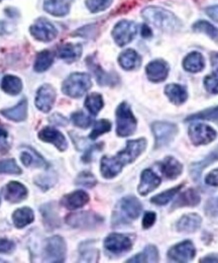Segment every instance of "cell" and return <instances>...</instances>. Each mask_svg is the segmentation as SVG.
Returning a JSON list of instances; mask_svg holds the SVG:
<instances>
[{"label": "cell", "mask_w": 218, "mask_h": 263, "mask_svg": "<svg viewBox=\"0 0 218 263\" xmlns=\"http://www.w3.org/2000/svg\"><path fill=\"white\" fill-rule=\"evenodd\" d=\"M143 17L151 25L164 32H175L181 28L180 21L169 10L150 6L142 11Z\"/></svg>", "instance_id": "cell-2"}, {"label": "cell", "mask_w": 218, "mask_h": 263, "mask_svg": "<svg viewBox=\"0 0 218 263\" xmlns=\"http://www.w3.org/2000/svg\"><path fill=\"white\" fill-rule=\"evenodd\" d=\"M205 11H206L208 16H210L213 21H215L216 23H218V5L207 7Z\"/></svg>", "instance_id": "cell-49"}, {"label": "cell", "mask_w": 218, "mask_h": 263, "mask_svg": "<svg viewBox=\"0 0 218 263\" xmlns=\"http://www.w3.org/2000/svg\"><path fill=\"white\" fill-rule=\"evenodd\" d=\"M1 88L4 92L10 96H16L23 90V82L22 80L13 75H6L2 79Z\"/></svg>", "instance_id": "cell-28"}, {"label": "cell", "mask_w": 218, "mask_h": 263, "mask_svg": "<svg viewBox=\"0 0 218 263\" xmlns=\"http://www.w3.org/2000/svg\"><path fill=\"white\" fill-rule=\"evenodd\" d=\"M202 219L197 214H188L183 216L177 223V230L183 233H193L201 226Z\"/></svg>", "instance_id": "cell-22"}, {"label": "cell", "mask_w": 218, "mask_h": 263, "mask_svg": "<svg viewBox=\"0 0 218 263\" xmlns=\"http://www.w3.org/2000/svg\"><path fill=\"white\" fill-rule=\"evenodd\" d=\"M30 31L34 39L42 42H51L58 34L57 29L45 18H39L36 21V23L30 28Z\"/></svg>", "instance_id": "cell-12"}, {"label": "cell", "mask_w": 218, "mask_h": 263, "mask_svg": "<svg viewBox=\"0 0 218 263\" xmlns=\"http://www.w3.org/2000/svg\"><path fill=\"white\" fill-rule=\"evenodd\" d=\"M51 121L57 125H60V126H66L68 124L67 120L65 118L61 117L60 115H55L51 118Z\"/></svg>", "instance_id": "cell-50"}, {"label": "cell", "mask_w": 218, "mask_h": 263, "mask_svg": "<svg viewBox=\"0 0 218 263\" xmlns=\"http://www.w3.org/2000/svg\"><path fill=\"white\" fill-rule=\"evenodd\" d=\"M103 219L92 212H80L71 214L67 217L66 222L74 228H94L102 223Z\"/></svg>", "instance_id": "cell-9"}, {"label": "cell", "mask_w": 218, "mask_h": 263, "mask_svg": "<svg viewBox=\"0 0 218 263\" xmlns=\"http://www.w3.org/2000/svg\"><path fill=\"white\" fill-rule=\"evenodd\" d=\"M148 78L153 82L164 81L169 73V65L163 60H155L146 68Z\"/></svg>", "instance_id": "cell-17"}, {"label": "cell", "mask_w": 218, "mask_h": 263, "mask_svg": "<svg viewBox=\"0 0 218 263\" xmlns=\"http://www.w3.org/2000/svg\"><path fill=\"white\" fill-rule=\"evenodd\" d=\"M152 130L156 139V148L170 144L178 133L177 126L168 122H155L152 125Z\"/></svg>", "instance_id": "cell-7"}, {"label": "cell", "mask_w": 218, "mask_h": 263, "mask_svg": "<svg viewBox=\"0 0 218 263\" xmlns=\"http://www.w3.org/2000/svg\"><path fill=\"white\" fill-rule=\"evenodd\" d=\"M142 34L144 37H149L152 35V31L150 30V28L148 26H144L143 27V31H142Z\"/></svg>", "instance_id": "cell-52"}, {"label": "cell", "mask_w": 218, "mask_h": 263, "mask_svg": "<svg viewBox=\"0 0 218 263\" xmlns=\"http://www.w3.org/2000/svg\"><path fill=\"white\" fill-rule=\"evenodd\" d=\"M21 160L27 167H43L46 166V162L42 156H39L36 152H24L21 156Z\"/></svg>", "instance_id": "cell-36"}, {"label": "cell", "mask_w": 218, "mask_h": 263, "mask_svg": "<svg viewBox=\"0 0 218 263\" xmlns=\"http://www.w3.org/2000/svg\"><path fill=\"white\" fill-rule=\"evenodd\" d=\"M211 63L215 68H218V53H215L211 57Z\"/></svg>", "instance_id": "cell-54"}, {"label": "cell", "mask_w": 218, "mask_h": 263, "mask_svg": "<svg viewBox=\"0 0 218 263\" xmlns=\"http://www.w3.org/2000/svg\"><path fill=\"white\" fill-rule=\"evenodd\" d=\"M0 173L4 174H21L22 169L16 164L14 159L0 160Z\"/></svg>", "instance_id": "cell-40"}, {"label": "cell", "mask_w": 218, "mask_h": 263, "mask_svg": "<svg viewBox=\"0 0 218 263\" xmlns=\"http://www.w3.org/2000/svg\"><path fill=\"white\" fill-rule=\"evenodd\" d=\"M58 55L63 60L76 61L82 55V46L79 44H65L59 49Z\"/></svg>", "instance_id": "cell-25"}, {"label": "cell", "mask_w": 218, "mask_h": 263, "mask_svg": "<svg viewBox=\"0 0 218 263\" xmlns=\"http://www.w3.org/2000/svg\"><path fill=\"white\" fill-rule=\"evenodd\" d=\"M158 261V251L155 246L149 245L145 250L127 260V262H157Z\"/></svg>", "instance_id": "cell-32"}, {"label": "cell", "mask_w": 218, "mask_h": 263, "mask_svg": "<svg viewBox=\"0 0 218 263\" xmlns=\"http://www.w3.org/2000/svg\"><path fill=\"white\" fill-rule=\"evenodd\" d=\"M6 33V24L4 22H0V35Z\"/></svg>", "instance_id": "cell-55"}, {"label": "cell", "mask_w": 218, "mask_h": 263, "mask_svg": "<svg viewBox=\"0 0 218 263\" xmlns=\"http://www.w3.org/2000/svg\"><path fill=\"white\" fill-rule=\"evenodd\" d=\"M72 1L73 0H45L44 8L48 13L62 17L69 13Z\"/></svg>", "instance_id": "cell-19"}, {"label": "cell", "mask_w": 218, "mask_h": 263, "mask_svg": "<svg viewBox=\"0 0 218 263\" xmlns=\"http://www.w3.org/2000/svg\"><path fill=\"white\" fill-rule=\"evenodd\" d=\"M184 69L190 73H197L203 70L204 59L203 56L198 52H192L183 61Z\"/></svg>", "instance_id": "cell-30"}, {"label": "cell", "mask_w": 218, "mask_h": 263, "mask_svg": "<svg viewBox=\"0 0 218 263\" xmlns=\"http://www.w3.org/2000/svg\"><path fill=\"white\" fill-rule=\"evenodd\" d=\"M166 96L176 105H180L187 100V91L179 84H169L165 88Z\"/></svg>", "instance_id": "cell-24"}, {"label": "cell", "mask_w": 218, "mask_h": 263, "mask_svg": "<svg viewBox=\"0 0 218 263\" xmlns=\"http://www.w3.org/2000/svg\"><path fill=\"white\" fill-rule=\"evenodd\" d=\"M200 200H201V197L199 193L194 189H190L182 195H180V197H178V199L174 202V205L172 209L174 210L176 208H181V206H195L199 204Z\"/></svg>", "instance_id": "cell-26"}, {"label": "cell", "mask_w": 218, "mask_h": 263, "mask_svg": "<svg viewBox=\"0 0 218 263\" xmlns=\"http://www.w3.org/2000/svg\"><path fill=\"white\" fill-rule=\"evenodd\" d=\"M156 222V214L153 212H148L146 213L144 220H143V227L145 229H149L151 228Z\"/></svg>", "instance_id": "cell-47"}, {"label": "cell", "mask_w": 218, "mask_h": 263, "mask_svg": "<svg viewBox=\"0 0 218 263\" xmlns=\"http://www.w3.org/2000/svg\"><path fill=\"white\" fill-rule=\"evenodd\" d=\"M196 255V249L191 241H184L173 246L169 252L168 257L175 262H189Z\"/></svg>", "instance_id": "cell-11"}, {"label": "cell", "mask_w": 218, "mask_h": 263, "mask_svg": "<svg viewBox=\"0 0 218 263\" xmlns=\"http://www.w3.org/2000/svg\"><path fill=\"white\" fill-rule=\"evenodd\" d=\"M0 1H2V0H0Z\"/></svg>", "instance_id": "cell-56"}, {"label": "cell", "mask_w": 218, "mask_h": 263, "mask_svg": "<svg viewBox=\"0 0 218 263\" xmlns=\"http://www.w3.org/2000/svg\"><path fill=\"white\" fill-rule=\"evenodd\" d=\"M4 197L12 203H19L28 196V190L17 181L9 182L3 190Z\"/></svg>", "instance_id": "cell-16"}, {"label": "cell", "mask_w": 218, "mask_h": 263, "mask_svg": "<svg viewBox=\"0 0 218 263\" xmlns=\"http://www.w3.org/2000/svg\"><path fill=\"white\" fill-rule=\"evenodd\" d=\"M193 120H211L216 121L218 120V106L211 107L208 109H205L203 111H200L198 114L192 115L188 117L186 121H193Z\"/></svg>", "instance_id": "cell-39"}, {"label": "cell", "mask_w": 218, "mask_h": 263, "mask_svg": "<svg viewBox=\"0 0 218 263\" xmlns=\"http://www.w3.org/2000/svg\"><path fill=\"white\" fill-rule=\"evenodd\" d=\"M15 248V244L7 239H0V253H10Z\"/></svg>", "instance_id": "cell-46"}, {"label": "cell", "mask_w": 218, "mask_h": 263, "mask_svg": "<svg viewBox=\"0 0 218 263\" xmlns=\"http://www.w3.org/2000/svg\"><path fill=\"white\" fill-rule=\"evenodd\" d=\"M204 86L206 90L210 93L217 95L218 93V71L213 72L208 75L204 79Z\"/></svg>", "instance_id": "cell-45"}, {"label": "cell", "mask_w": 218, "mask_h": 263, "mask_svg": "<svg viewBox=\"0 0 218 263\" xmlns=\"http://www.w3.org/2000/svg\"><path fill=\"white\" fill-rule=\"evenodd\" d=\"M142 210V203L136 197L133 196L124 197L114 212L113 225L126 224L137 219Z\"/></svg>", "instance_id": "cell-3"}, {"label": "cell", "mask_w": 218, "mask_h": 263, "mask_svg": "<svg viewBox=\"0 0 218 263\" xmlns=\"http://www.w3.org/2000/svg\"><path fill=\"white\" fill-rule=\"evenodd\" d=\"M66 243L62 237L54 236L47 240L44 250V261L63 262L66 258Z\"/></svg>", "instance_id": "cell-6"}, {"label": "cell", "mask_w": 218, "mask_h": 263, "mask_svg": "<svg viewBox=\"0 0 218 263\" xmlns=\"http://www.w3.org/2000/svg\"><path fill=\"white\" fill-rule=\"evenodd\" d=\"M163 175L168 179H176L183 171L182 164L174 157H167L161 164Z\"/></svg>", "instance_id": "cell-23"}, {"label": "cell", "mask_w": 218, "mask_h": 263, "mask_svg": "<svg viewBox=\"0 0 218 263\" xmlns=\"http://www.w3.org/2000/svg\"><path fill=\"white\" fill-rule=\"evenodd\" d=\"M136 119L129 105L123 102L116 109V133L120 137H128L136 129Z\"/></svg>", "instance_id": "cell-5"}, {"label": "cell", "mask_w": 218, "mask_h": 263, "mask_svg": "<svg viewBox=\"0 0 218 263\" xmlns=\"http://www.w3.org/2000/svg\"><path fill=\"white\" fill-rule=\"evenodd\" d=\"M118 62L125 70H133L140 67L142 60L140 55L134 50L128 49L121 54Z\"/></svg>", "instance_id": "cell-27"}, {"label": "cell", "mask_w": 218, "mask_h": 263, "mask_svg": "<svg viewBox=\"0 0 218 263\" xmlns=\"http://www.w3.org/2000/svg\"><path fill=\"white\" fill-rule=\"evenodd\" d=\"M89 201V196L83 191H76L62 198V204L68 210H77Z\"/></svg>", "instance_id": "cell-21"}, {"label": "cell", "mask_w": 218, "mask_h": 263, "mask_svg": "<svg viewBox=\"0 0 218 263\" xmlns=\"http://www.w3.org/2000/svg\"><path fill=\"white\" fill-rule=\"evenodd\" d=\"M193 30L197 33H203L207 34L209 37H211L213 41L218 42V29L208 22L205 21H199L194 24Z\"/></svg>", "instance_id": "cell-35"}, {"label": "cell", "mask_w": 218, "mask_h": 263, "mask_svg": "<svg viewBox=\"0 0 218 263\" xmlns=\"http://www.w3.org/2000/svg\"><path fill=\"white\" fill-rule=\"evenodd\" d=\"M189 137L195 146H201L213 142L217 137V133L207 125L195 124L189 128Z\"/></svg>", "instance_id": "cell-8"}, {"label": "cell", "mask_w": 218, "mask_h": 263, "mask_svg": "<svg viewBox=\"0 0 218 263\" xmlns=\"http://www.w3.org/2000/svg\"><path fill=\"white\" fill-rule=\"evenodd\" d=\"M72 122L75 126L81 128V129H87L88 127L91 126L92 124V119L88 116H86L85 114H83L82 111H78V112H74L71 117Z\"/></svg>", "instance_id": "cell-43"}, {"label": "cell", "mask_w": 218, "mask_h": 263, "mask_svg": "<svg viewBox=\"0 0 218 263\" xmlns=\"http://www.w3.org/2000/svg\"><path fill=\"white\" fill-rule=\"evenodd\" d=\"M12 219H13V224L16 228L21 229L24 228L28 225H30L31 223L33 222L34 219V215L33 212L29 208H22L16 210L13 215H12Z\"/></svg>", "instance_id": "cell-29"}, {"label": "cell", "mask_w": 218, "mask_h": 263, "mask_svg": "<svg viewBox=\"0 0 218 263\" xmlns=\"http://www.w3.org/2000/svg\"><path fill=\"white\" fill-rule=\"evenodd\" d=\"M91 78L86 73H73L63 83L62 91L68 97L78 99L91 87Z\"/></svg>", "instance_id": "cell-4"}, {"label": "cell", "mask_w": 218, "mask_h": 263, "mask_svg": "<svg viewBox=\"0 0 218 263\" xmlns=\"http://www.w3.org/2000/svg\"><path fill=\"white\" fill-rule=\"evenodd\" d=\"M111 130V123L107 120H100V121H97L95 123V126H94L93 130L91 132L89 138L91 140H95L97 139L99 136L107 133Z\"/></svg>", "instance_id": "cell-41"}, {"label": "cell", "mask_w": 218, "mask_h": 263, "mask_svg": "<svg viewBox=\"0 0 218 263\" xmlns=\"http://www.w3.org/2000/svg\"><path fill=\"white\" fill-rule=\"evenodd\" d=\"M75 183L77 185H81V186H84V187L91 189V187L95 186V184L97 183V180H96L95 176L91 172L83 171L78 175V177L76 178Z\"/></svg>", "instance_id": "cell-42"}, {"label": "cell", "mask_w": 218, "mask_h": 263, "mask_svg": "<svg viewBox=\"0 0 218 263\" xmlns=\"http://www.w3.org/2000/svg\"><path fill=\"white\" fill-rule=\"evenodd\" d=\"M205 182L210 186H218V168L212 170L206 175Z\"/></svg>", "instance_id": "cell-48"}, {"label": "cell", "mask_w": 218, "mask_h": 263, "mask_svg": "<svg viewBox=\"0 0 218 263\" xmlns=\"http://www.w3.org/2000/svg\"><path fill=\"white\" fill-rule=\"evenodd\" d=\"M160 183L161 178L156 173L153 172L151 169H146L142 173L141 183L138 185V193L141 196H147L153 191H155L160 185Z\"/></svg>", "instance_id": "cell-15"}, {"label": "cell", "mask_w": 218, "mask_h": 263, "mask_svg": "<svg viewBox=\"0 0 218 263\" xmlns=\"http://www.w3.org/2000/svg\"><path fill=\"white\" fill-rule=\"evenodd\" d=\"M1 115L6 119L13 121V122H23L27 119L28 116V101L24 99L21 100L15 106L11 108L2 109Z\"/></svg>", "instance_id": "cell-20"}, {"label": "cell", "mask_w": 218, "mask_h": 263, "mask_svg": "<svg viewBox=\"0 0 218 263\" xmlns=\"http://www.w3.org/2000/svg\"><path fill=\"white\" fill-rule=\"evenodd\" d=\"M85 106L90 114L96 116L103 107V99L98 93H91L86 98Z\"/></svg>", "instance_id": "cell-37"}, {"label": "cell", "mask_w": 218, "mask_h": 263, "mask_svg": "<svg viewBox=\"0 0 218 263\" xmlns=\"http://www.w3.org/2000/svg\"><path fill=\"white\" fill-rule=\"evenodd\" d=\"M38 138L42 141L48 142L56 146L60 151H65L68 147V143L61 132L53 128H45L38 133Z\"/></svg>", "instance_id": "cell-18"}, {"label": "cell", "mask_w": 218, "mask_h": 263, "mask_svg": "<svg viewBox=\"0 0 218 263\" xmlns=\"http://www.w3.org/2000/svg\"><path fill=\"white\" fill-rule=\"evenodd\" d=\"M112 3V0H86V5L94 13L107 9Z\"/></svg>", "instance_id": "cell-44"}, {"label": "cell", "mask_w": 218, "mask_h": 263, "mask_svg": "<svg viewBox=\"0 0 218 263\" xmlns=\"http://www.w3.org/2000/svg\"><path fill=\"white\" fill-rule=\"evenodd\" d=\"M87 63H88L89 67L91 68V70L93 71L94 75L96 76V79H97V81L100 85H111V84L114 83L115 80H114L113 76H111L110 74L103 71L100 66L98 64H95V62L92 59L89 58L87 60Z\"/></svg>", "instance_id": "cell-33"}, {"label": "cell", "mask_w": 218, "mask_h": 263, "mask_svg": "<svg viewBox=\"0 0 218 263\" xmlns=\"http://www.w3.org/2000/svg\"><path fill=\"white\" fill-rule=\"evenodd\" d=\"M201 262H218V259L213 256H208V257H205L204 259H202Z\"/></svg>", "instance_id": "cell-53"}, {"label": "cell", "mask_w": 218, "mask_h": 263, "mask_svg": "<svg viewBox=\"0 0 218 263\" xmlns=\"http://www.w3.org/2000/svg\"><path fill=\"white\" fill-rule=\"evenodd\" d=\"M136 33L137 26L133 22L122 21L114 27L112 36L118 46L124 47L134 39Z\"/></svg>", "instance_id": "cell-10"}, {"label": "cell", "mask_w": 218, "mask_h": 263, "mask_svg": "<svg viewBox=\"0 0 218 263\" xmlns=\"http://www.w3.org/2000/svg\"><path fill=\"white\" fill-rule=\"evenodd\" d=\"M56 100V91L50 84H44L36 93L35 105L43 112H49Z\"/></svg>", "instance_id": "cell-14"}, {"label": "cell", "mask_w": 218, "mask_h": 263, "mask_svg": "<svg viewBox=\"0 0 218 263\" xmlns=\"http://www.w3.org/2000/svg\"><path fill=\"white\" fill-rule=\"evenodd\" d=\"M104 247L115 254L127 252L132 247L131 240L122 234H110L104 240Z\"/></svg>", "instance_id": "cell-13"}, {"label": "cell", "mask_w": 218, "mask_h": 263, "mask_svg": "<svg viewBox=\"0 0 218 263\" xmlns=\"http://www.w3.org/2000/svg\"><path fill=\"white\" fill-rule=\"evenodd\" d=\"M6 139H7V133L0 129V149L6 146Z\"/></svg>", "instance_id": "cell-51"}, {"label": "cell", "mask_w": 218, "mask_h": 263, "mask_svg": "<svg viewBox=\"0 0 218 263\" xmlns=\"http://www.w3.org/2000/svg\"><path fill=\"white\" fill-rule=\"evenodd\" d=\"M147 141L144 138L128 141L125 150L114 157L104 156L101 160V174L105 178H113L125 165L133 162L146 149Z\"/></svg>", "instance_id": "cell-1"}, {"label": "cell", "mask_w": 218, "mask_h": 263, "mask_svg": "<svg viewBox=\"0 0 218 263\" xmlns=\"http://www.w3.org/2000/svg\"><path fill=\"white\" fill-rule=\"evenodd\" d=\"M217 160L218 147L213 152H211L207 157H205L202 161L197 162V163H194V164L191 166V168H190L191 175L193 176L194 179H198V178L200 177V175H201L202 170H203L205 167H207V166L214 163V162L217 161Z\"/></svg>", "instance_id": "cell-31"}, {"label": "cell", "mask_w": 218, "mask_h": 263, "mask_svg": "<svg viewBox=\"0 0 218 263\" xmlns=\"http://www.w3.org/2000/svg\"><path fill=\"white\" fill-rule=\"evenodd\" d=\"M54 62V54L50 51H42L36 56L34 62V70L38 73L47 71Z\"/></svg>", "instance_id": "cell-34"}, {"label": "cell", "mask_w": 218, "mask_h": 263, "mask_svg": "<svg viewBox=\"0 0 218 263\" xmlns=\"http://www.w3.org/2000/svg\"><path fill=\"white\" fill-rule=\"evenodd\" d=\"M182 189V185H179V186H176V187H173L171 190H168L157 196H155L154 197H152L151 201L155 204L157 205H164V204H167L173 197H175L179 192L180 190Z\"/></svg>", "instance_id": "cell-38"}]
</instances>
